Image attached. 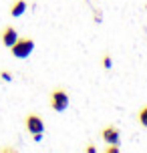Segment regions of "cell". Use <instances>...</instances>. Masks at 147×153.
<instances>
[{"instance_id":"1","label":"cell","mask_w":147,"mask_h":153,"mask_svg":"<svg viewBox=\"0 0 147 153\" xmlns=\"http://www.w3.org/2000/svg\"><path fill=\"white\" fill-rule=\"evenodd\" d=\"M69 103H71V95L67 89L62 87H54L53 91L48 93V105L53 109L54 113H62L69 109Z\"/></svg>"},{"instance_id":"2","label":"cell","mask_w":147,"mask_h":153,"mask_svg":"<svg viewBox=\"0 0 147 153\" xmlns=\"http://www.w3.org/2000/svg\"><path fill=\"white\" fill-rule=\"evenodd\" d=\"M32 51H34V40H32V36H18V40L10 46V53L16 59H28L32 54Z\"/></svg>"},{"instance_id":"3","label":"cell","mask_w":147,"mask_h":153,"mask_svg":"<svg viewBox=\"0 0 147 153\" xmlns=\"http://www.w3.org/2000/svg\"><path fill=\"white\" fill-rule=\"evenodd\" d=\"M24 127L28 129L30 135H34V133H45V119L39 113H28L24 117Z\"/></svg>"},{"instance_id":"4","label":"cell","mask_w":147,"mask_h":153,"mask_svg":"<svg viewBox=\"0 0 147 153\" xmlns=\"http://www.w3.org/2000/svg\"><path fill=\"white\" fill-rule=\"evenodd\" d=\"M18 30H16L12 24H6V26H2V30H0V42L6 46V48H10V46L14 45L16 40H18Z\"/></svg>"},{"instance_id":"5","label":"cell","mask_w":147,"mask_h":153,"mask_svg":"<svg viewBox=\"0 0 147 153\" xmlns=\"http://www.w3.org/2000/svg\"><path fill=\"white\" fill-rule=\"evenodd\" d=\"M101 139L105 141V143H119L121 141V131H119V127H115V125H105L103 129H101Z\"/></svg>"},{"instance_id":"6","label":"cell","mask_w":147,"mask_h":153,"mask_svg":"<svg viewBox=\"0 0 147 153\" xmlns=\"http://www.w3.org/2000/svg\"><path fill=\"white\" fill-rule=\"evenodd\" d=\"M26 8H28V2H26V0H14V2L10 4V16L18 18V16H22L24 12H26Z\"/></svg>"},{"instance_id":"7","label":"cell","mask_w":147,"mask_h":153,"mask_svg":"<svg viewBox=\"0 0 147 153\" xmlns=\"http://www.w3.org/2000/svg\"><path fill=\"white\" fill-rule=\"evenodd\" d=\"M137 121H139V125L147 127V105H141L139 107V111H137Z\"/></svg>"},{"instance_id":"8","label":"cell","mask_w":147,"mask_h":153,"mask_svg":"<svg viewBox=\"0 0 147 153\" xmlns=\"http://www.w3.org/2000/svg\"><path fill=\"white\" fill-rule=\"evenodd\" d=\"M101 62H103V69H111L113 67V61H111V54L109 53H103V56H101Z\"/></svg>"},{"instance_id":"9","label":"cell","mask_w":147,"mask_h":153,"mask_svg":"<svg viewBox=\"0 0 147 153\" xmlns=\"http://www.w3.org/2000/svg\"><path fill=\"white\" fill-rule=\"evenodd\" d=\"M0 79H2V81H12V73H10V71H0Z\"/></svg>"},{"instance_id":"10","label":"cell","mask_w":147,"mask_h":153,"mask_svg":"<svg viewBox=\"0 0 147 153\" xmlns=\"http://www.w3.org/2000/svg\"><path fill=\"white\" fill-rule=\"evenodd\" d=\"M85 151H87V153H95V151H97V147L91 145V143H87V145H85Z\"/></svg>"}]
</instances>
